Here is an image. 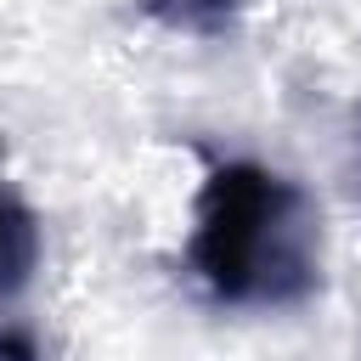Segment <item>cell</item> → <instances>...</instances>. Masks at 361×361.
<instances>
[{
    "label": "cell",
    "instance_id": "1",
    "mask_svg": "<svg viewBox=\"0 0 361 361\" xmlns=\"http://www.w3.org/2000/svg\"><path fill=\"white\" fill-rule=\"evenodd\" d=\"M299 192L254 164H226L197 197L192 271L220 299H288L310 282L299 248Z\"/></svg>",
    "mask_w": 361,
    "mask_h": 361
},
{
    "label": "cell",
    "instance_id": "2",
    "mask_svg": "<svg viewBox=\"0 0 361 361\" xmlns=\"http://www.w3.org/2000/svg\"><path fill=\"white\" fill-rule=\"evenodd\" d=\"M34 259H39V231H34V214L11 197H0V293H17L28 276H34Z\"/></svg>",
    "mask_w": 361,
    "mask_h": 361
}]
</instances>
